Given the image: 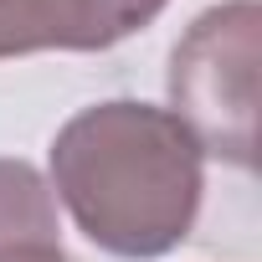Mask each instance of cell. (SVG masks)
<instances>
[{"mask_svg":"<svg viewBox=\"0 0 262 262\" xmlns=\"http://www.w3.org/2000/svg\"><path fill=\"white\" fill-rule=\"evenodd\" d=\"M57 242V195L26 160H0V247Z\"/></svg>","mask_w":262,"mask_h":262,"instance_id":"277c9868","label":"cell"},{"mask_svg":"<svg viewBox=\"0 0 262 262\" xmlns=\"http://www.w3.org/2000/svg\"><path fill=\"white\" fill-rule=\"evenodd\" d=\"M170 0H0V62L36 52H108Z\"/></svg>","mask_w":262,"mask_h":262,"instance_id":"3957f363","label":"cell"},{"mask_svg":"<svg viewBox=\"0 0 262 262\" xmlns=\"http://www.w3.org/2000/svg\"><path fill=\"white\" fill-rule=\"evenodd\" d=\"M0 262H72L62 242H11L0 247Z\"/></svg>","mask_w":262,"mask_h":262,"instance_id":"5b68a950","label":"cell"},{"mask_svg":"<svg viewBox=\"0 0 262 262\" xmlns=\"http://www.w3.org/2000/svg\"><path fill=\"white\" fill-rule=\"evenodd\" d=\"M257 67H262V11L257 0H226L190 21L170 52V113L201 155L221 165H257Z\"/></svg>","mask_w":262,"mask_h":262,"instance_id":"7a4b0ae2","label":"cell"},{"mask_svg":"<svg viewBox=\"0 0 262 262\" xmlns=\"http://www.w3.org/2000/svg\"><path fill=\"white\" fill-rule=\"evenodd\" d=\"M52 190L93 247L149 262L190 236L206 155L170 108L113 98L57 128Z\"/></svg>","mask_w":262,"mask_h":262,"instance_id":"6da1fadb","label":"cell"}]
</instances>
